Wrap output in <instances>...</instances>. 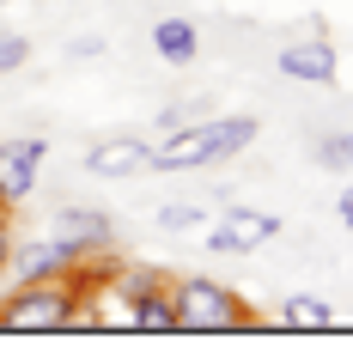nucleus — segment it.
<instances>
[{
	"instance_id": "f3484780",
	"label": "nucleus",
	"mask_w": 353,
	"mask_h": 353,
	"mask_svg": "<svg viewBox=\"0 0 353 353\" xmlns=\"http://www.w3.org/2000/svg\"><path fill=\"white\" fill-rule=\"evenodd\" d=\"M68 55H73V61H92V55H104V37H73Z\"/></svg>"
},
{
	"instance_id": "6e6552de",
	"label": "nucleus",
	"mask_w": 353,
	"mask_h": 353,
	"mask_svg": "<svg viewBox=\"0 0 353 353\" xmlns=\"http://www.w3.org/2000/svg\"><path fill=\"white\" fill-rule=\"evenodd\" d=\"M274 68H281L286 79H299V85H335V79H341V61H335L329 37H305V43H286Z\"/></svg>"
},
{
	"instance_id": "9b49d317",
	"label": "nucleus",
	"mask_w": 353,
	"mask_h": 353,
	"mask_svg": "<svg viewBox=\"0 0 353 353\" xmlns=\"http://www.w3.org/2000/svg\"><path fill=\"white\" fill-rule=\"evenodd\" d=\"M152 49H159V61H171V68H189V61H195V49H201V31H195V19H159V25H152Z\"/></svg>"
},
{
	"instance_id": "f03ea898",
	"label": "nucleus",
	"mask_w": 353,
	"mask_h": 353,
	"mask_svg": "<svg viewBox=\"0 0 353 353\" xmlns=\"http://www.w3.org/2000/svg\"><path fill=\"white\" fill-rule=\"evenodd\" d=\"M262 122L256 116H195L176 134L152 146V171H201V165H225L244 146H256Z\"/></svg>"
},
{
	"instance_id": "6ab92c4d",
	"label": "nucleus",
	"mask_w": 353,
	"mask_h": 353,
	"mask_svg": "<svg viewBox=\"0 0 353 353\" xmlns=\"http://www.w3.org/2000/svg\"><path fill=\"white\" fill-rule=\"evenodd\" d=\"M335 213H341V225H347V232H353V189H347V195H341V208H335Z\"/></svg>"
},
{
	"instance_id": "f257e3e1",
	"label": "nucleus",
	"mask_w": 353,
	"mask_h": 353,
	"mask_svg": "<svg viewBox=\"0 0 353 353\" xmlns=\"http://www.w3.org/2000/svg\"><path fill=\"white\" fill-rule=\"evenodd\" d=\"M0 329L6 335H49V329H92L85 317V274L73 262L55 281H6L0 292Z\"/></svg>"
},
{
	"instance_id": "ddd939ff",
	"label": "nucleus",
	"mask_w": 353,
	"mask_h": 353,
	"mask_svg": "<svg viewBox=\"0 0 353 353\" xmlns=\"http://www.w3.org/2000/svg\"><path fill=\"white\" fill-rule=\"evenodd\" d=\"M201 225H208V208H201V201H171V208H159V232H171V238L201 232Z\"/></svg>"
},
{
	"instance_id": "a211bd4d",
	"label": "nucleus",
	"mask_w": 353,
	"mask_h": 353,
	"mask_svg": "<svg viewBox=\"0 0 353 353\" xmlns=\"http://www.w3.org/2000/svg\"><path fill=\"white\" fill-rule=\"evenodd\" d=\"M12 244H19V238H12V225H6V213H0V292H6V256H12Z\"/></svg>"
},
{
	"instance_id": "39448f33",
	"label": "nucleus",
	"mask_w": 353,
	"mask_h": 353,
	"mask_svg": "<svg viewBox=\"0 0 353 353\" xmlns=\"http://www.w3.org/2000/svg\"><path fill=\"white\" fill-rule=\"evenodd\" d=\"M268 238H281V213L232 208V213L208 232V250H213V256H250V250H262Z\"/></svg>"
},
{
	"instance_id": "dca6fc26",
	"label": "nucleus",
	"mask_w": 353,
	"mask_h": 353,
	"mask_svg": "<svg viewBox=\"0 0 353 353\" xmlns=\"http://www.w3.org/2000/svg\"><path fill=\"white\" fill-rule=\"evenodd\" d=\"M195 116H201L195 104H165V110H159V141H165V134H176L183 122H195Z\"/></svg>"
},
{
	"instance_id": "423d86ee",
	"label": "nucleus",
	"mask_w": 353,
	"mask_h": 353,
	"mask_svg": "<svg viewBox=\"0 0 353 353\" xmlns=\"http://www.w3.org/2000/svg\"><path fill=\"white\" fill-rule=\"evenodd\" d=\"M85 171L110 176V183L141 176V171H152V141H141V134H104V141L85 152Z\"/></svg>"
},
{
	"instance_id": "2eb2a0df",
	"label": "nucleus",
	"mask_w": 353,
	"mask_h": 353,
	"mask_svg": "<svg viewBox=\"0 0 353 353\" xmlns=\"http://www.w3.org/2000/svg\"><path fill=\"white\" fill-rule=\"evenodd\" d=\"M31 61V43L25 37H0V73H19Z\"/></svg>"
},
{
	"instance_id": "1a4fd4ad",
	"label": "nucleus",
	"mask_w": 353,
	"mask_h": 353,
	"mask_svg": "<svg viewBox=\"0 0 353 353\" xmlns=\"http://www.w3.org/2000/svg\"><path fill=\"white\" fill-rule=\"evenodd\" d=\"M122 311H128V329H141V335H171L176 329V305H171V281H152V286H134V292H122Z\"/></svg>"
},
{
	"instance_id": "aec40b11",
	"label": "nucleus",
	"mask_w": 353,
	"mask_h": 353,
	"mask_svg": "<svg viewBox=\"0 0 353 353\" xmlns=\"http://www.w3.org/2000/svg\"><path fill=\"white\" fill-rule=\"evenodd\" d=\"M0 6H6V0H0Z\"/></svg>"
},
{
	"instance_id": "7ed1b4c3",
	"label": "nucleus",
	"mask_w": 353,
	"mask_h": 353,
	"mask_svg": "<svg viewBox=\"0 0 353 353\" xmlns=\"http://www.w3.org/2000/svg\"><path fill=\"white\" fill-rule=\"evenodd\" d=\"M171 305H176V329H195V335H232V329H250V305L232 292V286L208 281V274H189V281H171Z\"/></svg>"
},
{
	"instance_id": "4468645a",
	"label": "nucleus",
	"mask_w": 353,
	"mask_h": 353,
	"mask_svg": "<svg viewBox=\"0 0 353 353\" xmlns=\"http://www.w3.org/2000/svg\"><path fill=\"white\" fill-rule=\"evenodd\" d=\"M317 165L323 171H353V134H323L317 141Z\"/></svg>"
},
{
	"instance_id": "9d476101",
	"label": "nucleus",
	"mask_w": 353,
	"mask_h": 353,
	"mask_svg": "<svg viewBox=\"0 0 353 353\" xmlns=\"http://www.w3.org/2000/svg\"><path fill=\"white\" fill-rule=\"evenodd\" d=\"M55 238L85 262L92 250H110V238H116V225H110L104 208H61L55 213Z\"/></svg>"
},
{
	"instance_id": "f8f14e48",
	"label": "nucleus",
	"mask_w": 353,
	"mask_h": 353,
	"mask_svg": "<svg viewBox=\"0 0 353 353\" xmlns=\"http://www.w3.org/2000/svg\"><path fill=\"white\" fill-rule=\"evenodd\" d=\"M281 323L286 329H305V335H317V329H335V305H329V299H317V292H292V299H286L281 305Z\"/></svg>"
},
{
	"instance_id": "0eeeda50",
	"label": "nucleus",
	"mask_w": 353,
	"mask_h": 353,
	"mask_svg": "<svg viewBox=\"0 0 353 353\" xmlns=\"http://www.w3.org/2000/svg\"><path fill=\"white\" fill-rule=\"evenodd\" d=\"M73 256L61 238H31V244H12V256H6V281H55V274H68Z\"/></svg>"
},
{
	"instance_id": "20e7f679",
	"label": "nucleus",
	"mask_w": 353,
	"mask_h": 353,
	"mask_svg": "<svg viewBox=\"0 0 353 353\" xmlns=\"http://www.w3.org/2000/svg\"><path fill=\"white\" fill-rule=\"evenodd\" d=\"M43 159H49V141H37V134L0 141V208H19V201L37 189Z\"/></svg>"
}]
</instances>
